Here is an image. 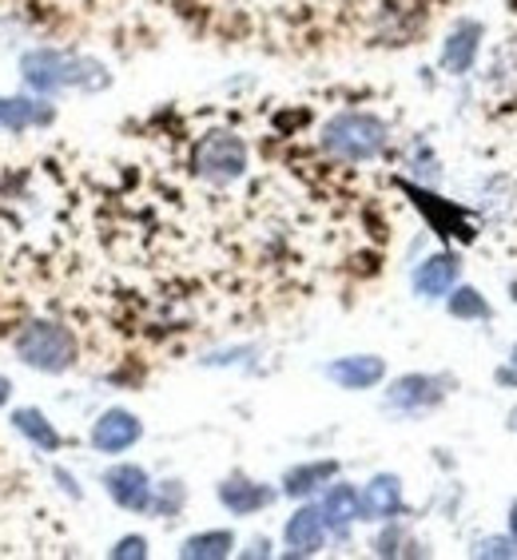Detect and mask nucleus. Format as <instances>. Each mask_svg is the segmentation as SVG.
I'll list each match as a JSON object with an SVG mask.
<instances>
[{
  "instance_id": "f257e3e1",
  "label": "nucleus",
  "mask_w": 517,
  "mask_h": 560,
  "mask_svg": "<svg viewBox=\"0 0 517 560\" xmlns=\"http://www.w3.org/2000/svg\"><path fill=\"white\" fill-rule=\"evenodd\" d=\"M21 84L36 96H60V92H104L112 88V72L104 60L72 48H28L21 56Z\"/></svg>"
},
{
  "instance_id": "f03ea898",
  "label": "nucleus",
  "mask_w": 517,
  "mask_h": 560,
  "mask_svg": "<svg viewBox=\"0 0 517 560\" xmlns=\"http://www.w3.org/2000/svg\"><path fill=\"white\" fill-rule=\"evenodd\" d=\"M12 354L21 366L36 370V374L60 377L80 362V338L60 318H28L12 335Z\"/></svg>"
},
{
  "instance_id": "7ed1b4c3",
  "label": "nucleus",
  "mask_w": 517,
  "mask_h": 560,
  "mask_svg": "<svg viewBox=\"0 0 517 560\" xmlns=\"http://www.w3.org/2000/svg\"><path fill=\"white\" fill-rule=\"evenodd\" d=\"M319 143L338 163H370L390 148V124L375 112H338L323 124Z\"/></svg>"
},
{
  "instance_id": "20e7f679",
  "label": "nucleus",
  "mask_w": 517,
  "mask_h": 560,
  "mask_svg": "<svg viewBox=\"0 0 517 560\" xmlns=\"http://www.w3.org/2000/svg\"><path fill=\"white\" fill-rule=\"evenodd\" d=\"M251 167L248 140L231 128H211L204 131L192 148V175L204 179L207 187H231L239 184Z\"/></svg>"
},
{
  "instance_id": "39448f33",
  "label": "nucleus",
  "mask_w": 517,
  "mask_h": 560,
  "mask_svg": "<svg viewBox=\"0 0 517 560\" xmlns=\"http://www.w3.org/2000/svg\"><path fill=\"white\" fill-rule=\"evenodd\" d=\"M450 394V382L438 374H402L394 377L382 394V410L394 418H422V413L438 410Z\"/></svg>"
},
{
  "instance_id": "423d86ee",
  "label": "nucleus",
  "mask_w": 517,
  "mask_h": 560,
  "mask_svg": "<svg viewBox=\"0 0 517 560\" xmlns=\"http://www.w3.org/2000/svg\"><path fill=\"white\" fill-rule=\"evenodd\" d=\"M100 486H104L112 505L124 509V513H151V489H156V481H151V474L143 465L136 462L108 465L104 477H100Z\"/></svg>"
},
{
  "instance_id": "0eeeda50",
  "label": "nucleus",
  "mask_w": 517,
  "mask_h": 560,
  "mask_svg": "<svg viewBox=\"0 0 517 560\" xmlns=\"http://www.w3.org/2000/svg\"><path fill=\"white\" fill-rule=\"evenodd\" d=\"M140 438H143V421L131 410H124V406L104 410L92 421V430H88V445L96 453H104V457H119V453L136 450Z\"/></svg>"
},
{
  "instance_id": "6e6552de",
  "label": "nucleus",
  "mask_w": 517,
  "mask_h": 560,
  "mask_svg": "<svg viewBox=\"0 0 517 560\" xmlns=\"http://www.w3.org/2000/svg\"><path fill=\"white\" fill-rule=\"evenodd\" d=\"M219 505L231 513V517H255V513H263V509H271L275 501H279V486H267V481H255V477L248 474H231L219 481L216 489Z\"/></svg>"
},
{
  "instance_id": "1a4fd4ad",
  "label": "nucleus",
  "mask_w": 517,
  "mask_h": 560,
  "mask_svg": "<svg viewBox=\"0 0 517 560\" xmlns=\"http://www.w3.org/2000/svg\"><path fill=\"white\" fill-rule=\"evenodd\" d=\"M326 537H331V528L323 521V509L314 501H302L283 525V545H287L283 557H319L326 549Z\"/></svg>"
},
{
  "instance_id": "9d476101",
  "label": "nucleus",
  "mask_w": 517,
  "mask_h": 560,
  "mask_svg": "<svg viewBox=\"0 0 517 560\" xmlns=\"http://www.w3.org/2000/svg\"><path fill=\"white\" fill-rule=\"evenodd\" d=\"M458 279H462L458 255L453 250H434V255H426L418 267L410 270V291L418 294V299L434 302V299H446L458 287Z\"/></svg>"
},
{
  "instance_id": "9b49d317",
  "label": "nucleus",
  "mask_w": 517,
  "mask_h": 560,
  "mask_svg": "<svg viewBox=\"0 0 517 560\" xmlns=\"http://www.w3.org/2000/svg\"><path fill=\"white\" fill-rule=\"evenodd\" d=\"M56 124V104L36 92H16V96H0V131L24 136L36 128H53Z\"/></svg>"
},
{
  "instance_id": "f8f14e48",
  "label": "nucleus",
  "mask_w": 517,
  "mask_h": 560,
  "mask_svg": "<svg viewBox=\"0 0 517 560\" xmlns=\"http://www.w3.org/2000/svg\"><path fill=\"white\" fill-rule=\"evenodd\" d=\"M482 40H485L482 21H458L450 33H446L443 48H438V68H443L446 75H466L478 65Z\"/></svg>"
},
{
  "instance_id": "ddd939ff",
  "label": "nucleus",
  "mask_w": 517,
  "mask_h": 560,
  "mask_svg": "<svg viewBox=\"0 0 517 560\" xmlns=\"http://www.w3.org/2000/svg\"><path fill=\"white\" fill-rule=\"evenodd\" d=\"M358 493H363V521L370 525L399 521L406 513V489H402L399 474H375Z\"/></svg>"
},
{
  "instance_id": "4468645a",
  "label": "nucleus",
  "mask_w": 517,
  "mask_h": 560,
  "mask_svg": "<svg viewBox=\"0 0 517 560\" xmlns=\"http://www.w3.org/2000/svg\"><path fill=\"white\" fill-rule=\"evenodd\" d=\"M319 509H323L331 537H351V528L363 521V493H358V486L334 477L331 486L323 489V497H319Z\"/></svg>"
},
{
  "instance_id": "2eb2a0df",
  "label": "nucleus",
  "mask_w": 517,
  "mask_h": 560,
  "mask_svg": "<svg viewBox=\"0 0 517 560\" xmlns=\"http://www.w3.org/2000/svg\"><path fill=\"white\" fill-rule=\"evenodd\" d=\"M338 389H351V394H363V389H375L387 382V358L378 354H346L326 362L323 370Z\"/></svg>"
},
{
  "instance_id": "dca6fc26",
  "label": "nucleus",
  "mask_w": 517,
  "mask_h": 560,
  "mask_svg": "<svg viewBox=\"0 0 517 560\" xmlns=\"http://www.w3.org/2000/svg\"><path fill=\"white\" fill-rule=\"evenodd\" d=\"M402 191L414 199V207H418L422 215L430 219V226L438 231V235H458L462 243H470V238H474V226H470V219H466L462 207H450L446 199H438V195H430L426 187H418V184H406V179H402Z\"/></svg>"
},
{
  "instance_id": "f3484780",
  "label": "nucleus",
  "mask_w": 517,
  "mask_h": 560,
  "mask_svg": "<svg viewBox=\"0 0 517 560\" xmlns=\"http://www.w3.org/2000/svg\"><path fill=\"white\" fill-rule=\"evenodd\" d=\"M338 474H343V465L334 462V457H314V462H299V465H291V469L283 474L279 493L291 497V501H311V497L323 493V489L331 486V481Z\"/></svg>"
},
{
  "instance_id": "a211bd4d",
  "label": "nucleus",
  "mask_w": 517,
  "mask_h": 560,
  "mask_svg": "<svg viewBox=\"0 0 517 560\" xmlns=\"http://www.w3.org/2000/svg\"><path fill=\"white\" fill-rule=\"evenodd\" d=\"M9 425L21 433L24 442L33 445L36 453H60L65 450V433L56 430V421L41 410V406H16L9 410Z\"/></svg>"
},
{
  "instance_id": "6ab92c4d",
  "label": "nucleus",
  "mask_w": 517,
  "mask_h": 560,
  "mask_svg": "<svg viewBox=\"0 0 517 560\" xmlns=\"http://www.w3.org/2000/svg\"><path fill=\"white\" fill-rule=\"evenodd\" d=\"M235 533L231 528H204L180 545V560H227L235 557Z\"/></svg>"
},
{
  "instance_id": "aec40b11",
  "label": "nucleus",
  "mask_w": 517,
  "mask_h": 560,
  "mask_svg": "<svg viewBox=\"0 0 517 560\" xmlns=\"http://www.w3.org/2000/svg\"><path fill=\"white\" fill-rule=\"evenodd\" d=\"M446 311H450V318H458V323H490V302H485V294L478 291V287H466V282H458L450 294H446Z\"/></svg>"
},
{
  "instance_id": "412c9836",
  "label": "nucleus",
  "mask_w": 517,
  "mask_h": 560,
  "mask_svg": "<svg viewBox=\"0 0 517 560\" xmlns=\"http://www.w3.org/2000/svg\"><path fill=\"white\" fill-rule=\"evenodd\" d=\"M184 505H187V486L180 477L156 481V489H151V517H180Z\"/></svg>"
},
{
  "instance_id": "4be33fe9",
  "label": "nucleus",
  "mask_w": 517,
  "mask_h": 560,
  "mask_svg": "<svg viewBox=\"0 0 517 560\" xmlns=\"http://www.w3.org/2000/svg\"><path fill=\"white\" fill-rule=\"evenodd\" d=\"M370 549H375V557H406V552H414V540H410V533L399 521H382Z\"/></svg>"
},
{
  "instance_id": "5701e85b",
  "label": "nucleus",
  "mask_w": 517,
  "mask_h": 560,
  "mask_svg": "<svg viewBox=\"0 0 517 560\" xmlns=\"http://www.w3.org/2000/svg\"><path fill=\"white\" fill-rule=\"evenodd\" d=\"M470 557H478V560H514L517 557V545L509 537H482L474 545V549H470Z\"/></svg>"
},
{
  "instance_id": "b1692460",
  "label": "nucleus",
  "mask_w": 517,
  "mask_h": 560,
  "mask_svg": "<svg viewBox=\"0 0 517 560\" xmlns=\"http://www.w3.org/2000/svg\"><path fill=\"white\" fill-rule=\"evenodd\" d=\"M112 560H148V537L140 533H128V537H119L116 545L108 549Z\"/></svg>"
},
{
  "instance_id": "393cba45",
  "label": "nucleus",
  "mask_w": 517,
  "mask_h": 560,
  "mask_svg": "<svg viewBox=\"0 0 517 560\" xmlns=\"http://www.w3.org/2000/svg\"><path fill=\"white\" fill-rule=\"evenodd\" d=\"M494 382H497V386H517V342H514V350H509L506 366L494 370Z\"/></svg>"
},
{
  "instance_id": "a878e982",
  "label": "nucleus",
  "mask_w": 517,
  "mask_h": 560,
  "mask_svg": "<svg viewBox=\"0 0 517 560\" xmlns=\"http://www.w3.org/2000/svg\"><path fill=\"white\" fill-rule=\"evenodd\" d=\"M53 477H56V481H60V489H65V493L72 497V501H80V497H84V489H80V481H76V477L68 474L65 465H56V469H53Z\"/></svg>"
},
{
  "instance_id": "bb28decb",
  "label": "nucleus",
  "mask_w": 517,
  "mask_h": 560,
  "mask_svg": "<svg viewBox=\"0 0 517 560\" xmlns=\"http://www.w3.org/2000/svg\"><path fill=\"white\" fill-rule=\"evenodd\" d=\"M243 557H271V540L255 537V540H251V549H243Z\"/></svg>"
},
{
  "instance_id": "cd10ccee",
  "label": "nucleus",
  "mask_w": 517,
  "mask_h": 560,
  "mask_svg": "<svg viewBox=\"0 0 517 560\" xmlns=\"http://www.w3.org/2000/svg\"><path fill=\"white\" fill-rule=\"evenodd\" d=\"M9 401H12V382L0 374V410H9Z\"/></svg>"
},
{
  "instance_id": "c85d7f7f",
  "label": "nucleus",
  "mask_w": 517,
  "mask_h": 560,
  "mask_svg": "<svg viewBox=\"0 0 517 560\" xmlns=\"http://www.w3.org/2000/svg\"><path fill=\"white\" fill-rule=\"evenodd\" d=\"M509 540L517 545V501L509 505Z\"/></svg>"
},
{
  "instance_id": "c756f323",
  "label": "nucleus",
  "mask_w": 517,
  "mask_h": 560,
  "mask_svg": "<svg viewBox=\"0 0 517 560\" xmlns=\"http://www.w3.org/2000/svg\"><path fill=\"white\" fill-rule=\"evenodd\" d=\"M506 430H509V433H517V406H514V410H509V418H506Z\"/></svg>"
}]
</instances>
